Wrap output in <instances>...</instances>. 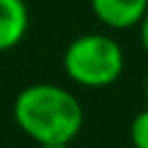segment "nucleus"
Here are the masks:
<instances>
[{
  "label": "nucleus",
  "instance_id": "1",
  "mask_svg": "<svg viewBox=\"0 0 148 148\" xmlns=\"http://www.w3.org/2000/svg\"><path fill=\"white\" fill-rule=\"evenodd\" d=\"M13 120L35 144H70L81 133L85 113L79 98L55 83H33L13 100Z\"/></svg>",
  "mask_w": 148,
  "mask_h": 148
},
{
  "label": "nucleus",
  "instance_id": "2",
  "mask_svg": "<svg viewBox=\"0 0 148 148\" xmlns=\"http://www.w3.org/2000/svg\"><path fill=\"white\" fill-rule=\"evenodd\" d=\"M63 70L68 79L81 87H109L124 72V50L118 39L105 33H85L65 46Z\"/></svg>",
  "mask_w": 148,
  "mask_h": 148
},
{
  "label": "nucleus",
  "instance_id": "3",
  "mask_svg": "<svg viewBox=\"0 0 148 148\" xmlns=\"http://www.w3.org/2000/svg\"><path fill=\"white\" fill-rule=\"evenodd\" d=\"M92 13L100 24L113 31H129L142 22L148 0H89Z\"/></svg>",
  "mask_w": 148,
  "mask_h": 148
},
{
  "label": "nucleus",
  "instance_id": "4",
  "mask_svg": "<svg viewBox=\"0 0 148 148\" xmlns=\"http://www.w3.org/2000/svg\"><path fill=\"white\" fill-rule=\"evenodd\" d=\"M28 7L24 0H0V52L15 48L26 37Z\"/></svg>",
  "mask_w": 148,
  "mask_h": 148
},
{
  "label": "nucleus",
  "instance_id": "5",
  "mask_svg": "<svg viewBox=\"0 0 148 148\" xmlns=\"http://www.w3.org/2000/svg\"><path fill=\"white\" fill-rule=\"evenodd\" d=\"M129 142L133 148H148V107L131 120Z\"/></svg>",
  "mask_w": 148,
  "mask_h": 148
},
{
  "label": "nucleus",
  "instance_id": "6",
  "mask_svg": "<svg viewBox=\"0 0 148 148\" xmlns=\"http://www.w3.org/2000/svg\"><path fill=\"white\" fill-rule=\"evenodd\" d=\"M137 28H139V44H142L144 52L148 55V11L144 13V18H142V22L137 24Z\"/></svg>",
  "mask_w": 148,
  "mask_h": 148
},
{
  "label": "nucleus",
  "instance_id": "7",
  "mask_svg": "<svg viewBox=\"0 0 148 148\" xmlns=\"http://www.w3.org/2000/svg\"><path fill=\"white\" fill-rule=\"evenodd\" d=\"M37 148H70V144H37Z\"/></svg>",
  "mask_w": 148,
  "mask_h": 148
},
{
  "label": "nucleus",
  "instance_id": "8",
  "mask_svg": "<svg viewBox=\"0 0 148 148\" xmlns=\"http://www.w3.org/2000/svg\"><path fill=\"white\" fill-rule=\"evenodd\" d=\"M144 96H146V107H148V76H146V85H144Z\"/></svg>",
  "mask_w": 148,
  "mask_h": 148
}]
</instances>
